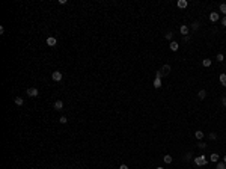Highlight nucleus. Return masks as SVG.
Returning <instances> with one entry per match:
<instances>
[{
  "label": "nucleus",
  "instance_id": "nucleus-1",
  "mask_svg": "<svg viewBox=\"0 0 226 169\" xmlns=\"http://www.w3.org/2000/svg\"><path fill=\"white\" fill-rule=\"evenodd\" d=\"M208 163V160H207V157L205 156H197V157H195V165L196 166H205Z\"/></svg>",
  "mask_w": 226,
  "mask_h": 169
},
{
  "label": "nucleus",
  "instance_id": "nucleus-2",
  "mask_svg": "<svg viewBox=\"0 0 226 169\" xmlns=\"http://www.w3.org/2000/svg\"><path fill=\"white\" fill-rule=\"evenodd\" d=\"M38 94H39V91H38L36 88H29V89H27V95L32 97V98L33 97H38Z\"/></svg>",
  "mask_w": 226,
  "mask_h": 169
},
{
  "label": "nucleus",
  "instance_id": "nucleus-3",
  "mask_svg": "<svg viewBox=\"0 0 226 169\" xmlns=\"http://www.w3.org/2000/svg\"><path fill=\"white\" fill-rule=\"evenodd\" d=\"M62 77H63V76H62V72H60V71H54L53 74H51V78H53L54 82H60V80H62Z\"/></svg>",
  "mask_w": 226,
  "mask_h": 169
},
{
  "label": "nucleus",
  "instance_id": "nucleus-4",
  "mask_svg": "<svg viewBox=\"0 0 226 169\" xmlns=\"http://www.w3.org/2000/svg\"><path fill=\"white\" fill-rule=\"evenodd\" d=\"M56 44H57V39H56L54 36H48V38H47V46H50V47H54Z\"/></svg>",
  "mask_w": 226,
  "mask_h": 169
},
{
  "label": "nucleus",
  "instance_id": "nucleus-5",
  "mask_svg": "<svg viewBox=\"0 0 226 169\" xmlns=\"http://www.w3.org/2000/svg\"><path fill=\"white\" fill-rule=\"evenodd\" d=\"M179 32H181V35L187 36V35H188V32H190V29H188V26H185V24H182V26L179 27Z\"/></svg>",
  "mask_w": 226,
  "mask_h": 169
},
{
  "label": "nucleus",
  "instance_id": "nucleus-6",
  "mask_svg": "<svg viewBox=\"0 0 226 169\" xmlns=\"http://www.w3.org/2000/svg\"><path fill=\"white\" fill-rule=\"evenodd\" d=\"M187 5H188L187 0H178V8L184 9V8H187Z\"/></svg>",
  "mask_w": 226,
  "mask_h": 169
},
{
  "label": "nucleus",
  "instance_id": "nucleus-7",
  "mask_svg": "<svg viewBox=\"0 0 226 169\" xmlns=\"http://www.w3.org/2000/svg\"><path fill=\"white\" fill-rule=\"evenodd\" d=\"M210 20L213 21V23L219 21V14H217V12H211V14H210Z\"/></svg>",
  "mask_w": 226,
  "mask_h": 169
},
{
  "label": "nucleus",
  "instance_id": "nucleus-8",
  "mask_svg": "<svg viewBox=\"0 0 226 169\" xmlns=\"http://www.w3.org/2000/svg\"><path fill=\"white\" fill-rule=\"evenodd\" d=\"M54 109H56V110H62V109H63V103H62L60 100H57V101L54 103Z\"/></svg>",
  "mask_w": 226,
  "mask_h": 169
},
{
  "label": "nucleus",
  "instance_id": "nucleus-9",
  "mask_svg": "<svg viewBox=\"0 0 226 169\" xmlns=\"http://www.w3.org/2000/svg\"><path fill=\"white\" fill-rule=\"evenodd\" d=\"M210 160H211L213 163H217V162H219V154H217V153H213V154L210 156Z\"/></svg>",
  "mask_w": 226,
  "mask_h": 169
},
{
  "label": "nucleus",
  "instance_id": "nucleus-10",
  "mask_svg": "<svg viewBox=\"0 0 226 169\" xmlns=\"http://www.w3.org/2000/svg\"><path fill=\"white\" fill-rule=\"evenodd\" d=\"M178 48H179L178 47V42L176 41H172L170 42V50H172V52H178Z\"/></svg>",
  "mask_w": 226,
  "mask_h": 169
},
{
  "label": "nucleus",
  "instance_id": "nucleus-11",
  "mask_svg": "<svg viewBox=\"0 0 226 169\" xmlns=\"http://www.w3.org/2000/svg\"><path fill=\"white\" fill-rule=\"evenodd\" d=\"M197 97H199L201 100H203V98L207 97V91H205V89H201V91L197 92Z\"/></svg>",
  "mask_w": 226,
  "mask_h": 169
},
{
  "label": "nucleus",
  "instance_id": "nucleus-12",
  "mask_svg": "<svg viewBox=\"0 0 226 169\" xmlns=\"http://www.w3.org/2000/svg\"><path fill=\"white\" fill-rule=\"evenodd\" d=\"M195 136H196V139H199V140H202V139H203V136H205V133H202L201 130H197V131L195 133Z\"/></svg>",
  "mask_w": 226,
  "mask_h": 169
},
{
  "label": "nucleus",
  "instance_id": "nucleus-13",
  "mask_svg": "<svg viewBox=\"0 0 226 169\" xmlns=\"http://www.w3.org/2000/svg\"><path fill=\"white\" fill-rule=\"evenodd\" d=\"M220 83H222V86L226 88V74L223 72V74H220Z\"/></svg>",
  "mask_w": 226,
  "mask_h": 169
},
{
  "label": "nucleus",
  "instance_id": "nucleus-14",
  "mask_svg": "<svg viewBox=\"0 0 226 169\" xmlns=\"http://www.w3.org/2000/svg\"><path fill=\"white\" fill-rule=\"evenodd\" d=\"M219 9H220V12H222V14H225V17H226V3H220Z\"/></svg>",
  "mask_w": 226,
  "mask_h": 169
},
{
  "label": "nucleus",
  "instance_id": "nucleus-15",
  "mask_svg": "<svg viewBox=\"0 0 226 169\" xmlns=\"http://www.w3.org/2000/svg\"><path fill=\"white\" fill-rule=\"evenodd\" d=\"M161 71H163V74H164V76H167V74H169V71H170V65H164Z\"/></svg>",
  "mask_w": 226,
  "mask_h": 169
},
{
  "label": "nucleus",
  "instance_id": "nucleus-16",
  "mask_svg": "<svg viewBox=\"0 0 226 169\" xmlns=\"http://www.w3.org/2000/svg\"><path fill=\"white\" fill-rule=\"evenodd\" d=\"M202 65L205 66V68H208V66H211V59H203V60H202Z\"/></svg>",
  "mask_w": 226,
  "mask_h": 169
},
{
  "label": "nucleus",
  "instance_id": "nucleus-17",
  "mask_svg": "<svg viewBox=\"0 0 226 169\" xmlns=\"http://www.w3.org/2000/svg\"><path fill=\"white\" fill-rule=\"evenodd\" d=\"M23 103H24V100H23L21 97H15V104L17 106H23Z\"/></svg>",
  "mask_w": 226,
  "mask_h": 169
},
{
  "label": "nucleus",
  "instance_id": "nucleus-18",
  "mask_svg": "<svg viewBox=\"0 0 226 169\" xmlns=\"http://www.w3.org/2000/svg\"><path fill=\"white\" fill-rule=\"evenodd\" d=\"M160 86H161V78H155V80H154V88L158 89Z\"/></svg>",
  "mask_w": 226,
  "mask_h": 169
},
{
  "label": "nucleus",
  "instance_id": "nucleus-19",
  "mask_svg": "<svg viewBox=\"0 0 226 169\" xmlns=\"http://www.w3.org/2000/svg\"><path fill=\"white\" fill-rule=\"evenodd\" d=\"M163 160H164V163H167V165H169V163H172V157L169 156V154H166L164 157H163Z\"/></svg>",
  "mask_w": 226,
  "mask_h": 169
},
{
  "label": "nucleus",
  "instance_id": "nucleus-20",
  "mask_svg": "<svg viewBox=\"0 0 226 169\" xmlns=\"http://www.w3.org/2000/svg\"><path fill=\"white\" fill-rule=\"evenodd\" d=\"M217 169H226V163H225V162L217 163Z\"/></svg>",
  "mask_w": 226,
  "mask_h": 169
},
{
  "label": "nucleus",
  "instance_id": "nucleus-21",
  "mask_svg": "<svg viewBox=\"0 0 226 169\" xmlns=\"http://www.w3.org/2000/svg\"><path fill=\"white\" fill-rule=\"evenodd\" d=\"M216 59H217V62H223V59H225V56H223L222 53H219V54H217V58H216Z\"/></svg>",
  "mask_w": 226,
  "mask_h": 169
},
{
  "label": "nucleus",
  "instance_id": "nucleus-22",
  "mask_svg": "<svg viewBox=\"0 0 226 169\" xmlns=\"http://www.w3.org/2000/svg\"><path fill=\"white\" fill-rule=\"evenodd\" d=\"M191 27H193L195 30H197V29H199V21H195V23L191 24Z\"/></svg>",
  "mask_w": 226,
  "mask_h": 169
},
{
  "label": "nucleus",
  "instance_id": "nucleus-23",
  "mask_svg": "<svg viewBox=\"0 0 226 169\" xmlns=\"http://www.w3.org/2000/svg\"><path fill=\"white\" fill-rule=\"evenodd\" d=\"M66 121H68V119H66V116H60V119H59L60 124H66Z\"/></svg>",
  "mask_w": 226,
  "mask_h": 169
},
{
  "label": "nucleus",
  "instance_id": "nucleus-24",
  "mask_svg": "<svg viewBox=\"0 0 226 169\" xmlns=\"http://www.w3.org/2000/svg\"><path fill=\"white\" fill-rule=\"evenodd\" d=\"M172 36H173V33H172V32H167V33H166V39H169V41L172 39Z\"/></svg>",
  "mask_w": 226,
  "mask_h": 169
},
{
  "label": "nucleus",
  "instance_id": "nucleus-25",
  "mask_svg": "<svg viewBox=\"0 0 226 169\" xmlns=\"http://www.w3.org/2000/svg\"><path fill=\"white\" fill-rule=\"evenodd\" d=\"M163 76H164V74H163V71H158L157 74H155V78H161Z\"/></svg>",
  "mask_w": 226,
  "mask_h": 169
},
{
  "label": "nucleus",
  "instance_id": "nucleus-26",
  "mask_svg": "<svg viewBox=\"0 0 226 169\" xmlns=\"http://www.w3.org/2000/svg\"><path fill=\"white\" fill-rule=\"evenodd\" d=\"M208 137H210L211 140H214V139L217 137V134H216V133H210V136H208Z\"/></svg>",
  "mask_w": 226,
  "mask_h": 169
},
{
  "label": "nucleus",
  "instance_id": "nucleus-27",
  "mask_svg": "<svg viewBox=\"0 0 226 169\" xmlns=\"http://www.w3.org/2000/svg\"><path fill=\"white\" fill-rule=\"evenodd\" d=\"M197 146H199V148H201V150H203V148H207V145H205V143H203V142H199V143H197Z\"/></svg>",
  "mask_w": 226,
  "mask_h": 169
},
{
  "label": "nucleus",
  "instance_id": "nucleus-28",
  "mask_svg": "<svg viewBox=\"0 0 226 169\" xmlns=\"http://www.w3.org/2000/svg\"><path fill=\"white\" fill-rule=\"evenodd\" d=\"M190 157H191L190 154H185V157H184V160H185V162H188V160H190Z\"/></svg>",
  "mask_w": 226,
  "mask_h": 169
},
{
  "label": "nucleus",
  "instance_id": "nucleus-29",
  "mask_svg": "<svg viewBox=\"0 0 226 169\" xmlns=\"http://www.w3.org/2000/svg\"><path fill=\"white\" fill-rule=\"evenodd\" d=\"M222 24L226 27V17H223V18H222Z\"/></svg>",
  "mask_w": 226,
  "mask_h": 169
},
{
  "label": "nucleus",
  "instance_id": "nucleus-30",
  "mask_svg": "<svg viewBox=\"0 0 226 169\" xmlns=\"http://www.w3.org/2000/svg\"><path fill=\"white\" fill-rule=\"evenodd\" d=\"M222 104H223V106H226V97H223V98H222Z\"/></svg>",
  "mask_w": 226,
  "mask_h": 169
},
{
  "label": "nucleus",
  "instance_id": "nucleus-31",
  "mask_svg": "<svg viewBox=\"0 0 226 169\" xmlns=\"http://www.w3.org/2000/svg\"><path fill=\"white\" fill-rule=\"evenodd\" d=\"M119 169H128V166H127V165H121Z\"/></svg>",
  "mask_w": 226,
  "mask_h": 169
},
{
  "label": "nucleus",
  "instance_id": "nucleus-32",
  "mask_svg": "<svg viewBox=\"0 0 226 169\" xmlns=\"http://www.w3.org/2000/svg\"><path fill=\"white\" fill-rule=\"evenodd\" d=\"M223 162H225V163H226V156H225V157H223Z\"/></svg>",
  "mask_w": 226,
  "mask_h": 169
},
{
  "label": "nucleus",
  "instance_id": "nucleus-33",
  "mask_svg": "<svg viewBox=\"0 0 226 169\" xmlns=\"http://www.w3.org/2000/svg\"><path fill=\"white\" fill-rule=\"evenodd\" d=\"M157 169H163V168H157Z\"/></svg>",
  "mask_w": 226,
  "mask_h": 169
},
{
  "label": "nucleus",
  "instance_id": "nucleus-34",
  "mask_svg": "<svg viewBox=\"0 0 226 169\" xmlns=\"http://www.w3.org/2000/svg\"><path fill=\"white\" fill-rule=\"evenodd\" d=\"M225 97H226V95H225Z\"/></svg>",
  "mask_w": 226,
  "mask_h": 169
}]
</instances>
